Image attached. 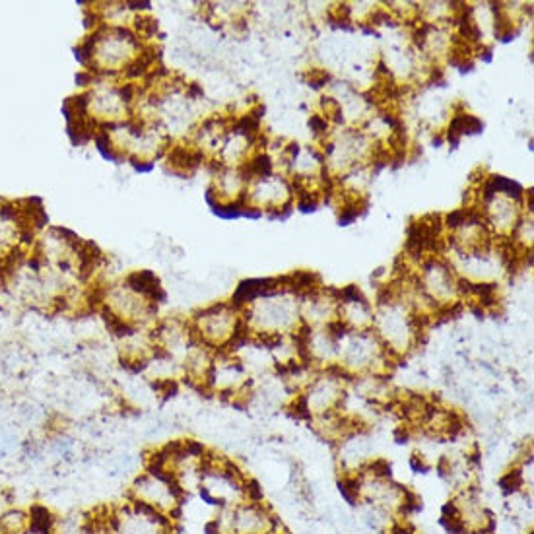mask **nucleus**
<instances>
[{"mask_svg":"<svg viewBox=\"0 0 534 534\" xmlns=\"http://www.w3.org/2000/svg\"><path fill=\"white\" fill-rule=\"evenodd\" d=\"M443 511L451 513L463 529L468 533H494L496 521L489 507L484 503L476 486L455 489L449 503H445Z\"/></svg>","mask_w":534,"mask_h":534,"instance_id":"7ed1b4c3","label":"nucleus"},{"mask_svg":"<svg viewBox=\"0 0 534 534\" xmlns=\"http://www.w3.org/2000/svg\"><path fill=\"white\" fill-rule=\"evenodd\" d=\"M468 534H494V533H468Z\"/></svg>","mask_w":534,"mask_h":534,"instance_id":"9b49d317","label":"nucleus"},{"mask_svg":"<svg viewBox=\"0 0 534 534\" xmlns=\"http://www.w3.org/2000/svg\"><path fill=\"white\" fill-rule=\"evenodd\" d=\"M107 526L111 534H177L173 519L130 500L107 507Z\"/></svg>","mask_w":534,"mask_h":534,"instance_id":"f03ea898","label":"nucleus"},{"mask_svg":"<svg viewBox=\"0 0 534 534\" xmlns=\"http://www.w3.org/2000/svg\"><path fill=\"white\" fill-rule=\"evenodd\" d=\"M16 503H14V500H12V496L8 494V491H4V489H0V515H4V513L8 511V509H12Z\"/></svg>","mask_w":534,"mask_h":534,"instance_id":"6e6552de","label":"nucleus"},{"mask_svg":"<svg viewBox=\"0 0 534 534\" xmlns=\"http://www.w3.org/2000/svg\"><path fill=\"white\" fill-rule=\"evenodd\" d=\"M32 529V515L30 507H18L14 505L12 509L0 515V531L2 534H23Z\"/></svg>","mask_w":534,"mask_h":534,"instance_id":"39448f33","label":"nucleus"},{"mask_svg":"<svg viewBox=\"0 0 534 534\" xmlns=\"http://www.w3.org/2000/svg\"><path fill=\"white\" fill-rule=\"evenodd\" d=\"M526 534H533V531H529V533H526Z\"/></svg>","mask_w":534,"mask_h":534,"instance_id":"f8f14e48","label":"nucleus"},{"mask_svg":"<svg viewBox=\"0 0 534 534\" xmlns=\"http://www.w3.org/2000/svg\"><path fill=\"white\" fill-rule=\"evenodd\" d=\"M189 95H191V97L202 95V88H200L198 84H191V86H189Z\"/></svg>","mask_w":534,"mask_h":534,"instance_id":"1a4fd4ad","label":"nucleus"},{"mask_svg":"<svg viewBox=\"0 0 534 534\" xmlns=\"http://www.w3.org/2000/svg\"><path fill=\"white\" fill-rule=\"evenodd\" d=\"M23 534H51V533H49V531H43V529H37V526H32L27 533Z\"/></svg>","mask_w":534,"mask_h":534,"instance_id":"9d476101","label":"nucleus"},{"mask_svg":"<svg viewBox=\"0 0 534 534\" xmlns=\"http://www.w3.org/2000/svg\"><path fill=\"white\" fill-rule=\"evenodd\" d=\"M0 534H2V531H0Z\"/></svg>","mask_w":534,"mask_h":534,"instance_id":"ddd939ff","label":"nucleus"},{"mask_svg":"<svg viewBox=\"0 0 534 534\" xmlns=\"http://www.w3.org/2000/svg\"><path fill=\"white\" fill-rule=\"evenodd\" d=\"M445 224L449 226L451 229L461 228V226H465L466 224V210H455V212H451V214H447V220H445Z\"/></svg>","mask_w":534,"mask_h":534,"instance_id":"0eeeda50","label":"nucleus"},{"mask_svg":"<svg viewBox=\"0 0 534 534\" xmlns=\"http://www.w3.org/2000/svg\"><path fill=\"white\" fill-rule=\"evenodd\" d=\"M309 126H311V130H313L315 135H327V130H329V121H327L325 117H321V115H311V119H309Z\"/></svg>","mask_w":534,"mask_h":534,"instance_id":"423d86ee","label":"nucleus"},{"mask_svg":"<svg viewBox=\"0 0 534 534\" xmlns=\"http://www.w3.org/2000/svg\"><path fill=\"white\" fill-rule=\"evenodd\" d=\"M51 534H111L107 526V507L100 511H72L57 515Z\"/></svg>","mask_w":534,"mask_h":534,"instance_id":"20e7f679","label":"nucleus"},{"mask_svg":"<svg viewBox=\"0 0 534 534\" xmlns=\"http://www.w3.org/2000/svg\"><path fill=\"white\" fill-rule=\"evenodd\" d=\"M126 500L137 501L144 507H150V509L177 521V517L181 515L183 507H185L187 496L173 476L159 472V470L144 468L130 482L128 491H126Z\"/></svg>","mask_w":534,"mask_h":534,"instance_id":"f257e3e1","label":"nucleus"}]
</instances>
